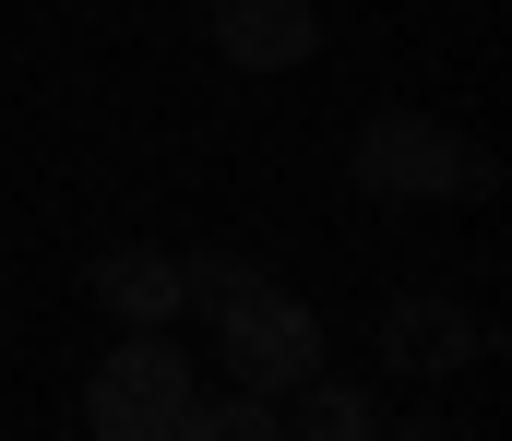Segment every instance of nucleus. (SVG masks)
I'll list each match as a JSON object with an SVG mask.
<instances>
[{"label":"nucleus","instance_id":"1","mask_svg":"<svg viewBox=\"0 0 512 441\" xmlns=\"http://www.w3.org/2000/svg\"><path fill=\"white\" fill-rule=\"evenodd\" d=\"M346 179H358L370 203H453V191L477 203L501 167L465 144V132H441L429 108H370V120H358V144H346Z\"/></svg>","mask_w":512,"mask_h":441},{"label":"nucleus","instance_id":"5","mask_svg":"<svg viewBox=\"0 0 512 441\" xmlns=\"http://www.w3.org/2000/svg\"><path fill=\"white\" fill-rule=\"evenodd\" d=\"M96 310L120 322V334H167L179 310H191V287H179V251H155V239H120V251H96Z\"/></svg>","mask_w":512,"mask_h":441},{"label":"nucleus","instance_id":"2","mask_svg":"<svg viewBox=\"0 0 512 441\" xmlns=\"http://www.w3.org/2000/svg\"><path fill=\"white\" fill-rule=\"evenodd\" d=\"M215 358H227V382H239V394L286 406V394L322 370V310H310L298 287H262V275H239V287L215 298Z\"/></svg>","mask_w":512,"mask_h":441},{"label":"nucleus","instance_id":"6","mask_svg":"<svg viewBox=\"0 0 512 441\" xmlns=\"http://www.w3.org/2000/svg\"><path fill=\"white\" fill-rule=\"evenodd\" d=\"M215 60L227 72H298L310 48H322V12L310 0H215Z\"/></svg>","mask_w":512,"mask_h":441},{"label":"nucleus","instance_id":"10","mask_svg":"<svg viewBox=\"0 0 512 441\" xmlns=\"http://www.w3.org/2000/svg\"><path fill=\"white\" fill-rule=\"evenodd\" d=\"M382 441H465V418H382Z\"/></svg>","mask_w":512,"mask_h":441},{"label":"nucleus","instance_id":"3","mask_svg":"<svg viewBox=\"0 0 512 441\" xmlns=\"http://www.w3.org/2000/svg\"><path fill=\"white\" fill-rule=\"evenodd\" d=\"M191 394H203V382H191V346H179V334H120V346L84 370V430L96 441H167Z\"/></svg>","mask_w":512,"mask_h":441},{"label":"nucleus","instance_id":"8","mask_svg":"<svg viewBox=\"0 0 512 441\" xmlns=\"http://www.w3.org/2000/svg\"><path fill=\"white\" fill-rule=\"evenodd\" d=\"M167 441H286V418H274L262 394H215V406L191 394V406H179V430H167Z\"/></svg>","mask_w":512,"mask_h":441},{"label":"nucleus","instance_id":"7","mask_svg":"<svg viewBox=\"0 0 512 441\" xmlns=\"http://www.w3.org/2000/svg\"><path fill=\"white\" fill-rule=\"evenodd\" d=\"M286 441H382V406H370L358 382L310 370V382H298V430H286Z\"/></svg>","mask_w":512,"mask_h":441},{"label":"nucleus","instance_id":"9","mask_svg":"<svg viewBox=\"0 0 512 441\" xmlns=\"http://www.w3.org/2000/svg\"><path fill=\"white\" fill-rule=\"evenodd\" d=\"M239 275H251V263H239V251H179V287L203 298V310H215V298L239 287Z\"/></svg>","mask_w":512,"mask_h":441},{"label":"nucleus","instance_id":"4","mask_svg":"<svg viewBox=\"0 0 512 441\" xmlns=\"http://www.w3.org/2000/svg\"><path fill=\"white\" fill-rule=\"evenodd\" d=\"M370 346H382V370H405V382H453L477 346H489V322L465 310V298H393L382 322H370Z\"/></svg>","mask_w":512,"mask_h":441}]
</instances>
